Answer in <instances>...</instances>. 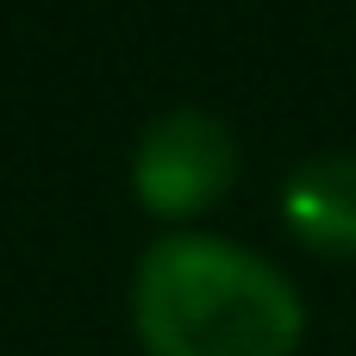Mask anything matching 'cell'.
I'll use <instances>...</instances> for the list:
<instances>
[{"instance_id": "6da1fadb", "label": "cell", "mask_w": 356, "mask_h": 356, "mask_svg": "<svg viewBox=\"0 0 356 356\" xmlns=\"http://www.w3.org/2000/svg\"><path fill=\"white\" fill-rule=\"evenodd\" d=\"M131 325L150 356H294L307 313L282 269L188 232L138 257Z\"/></svg>"}, {"instance_id": "7a4b0ae2", "label": "cell", "mask_w": 356, "mask_h": 356, "mask_svg": "<svg viewBox=\"0 0 356 356\" xmlns=\"http://www.w3.org/2000/svg\"><path fill=\"white\" fill-rule=\"evenodd\" d=\"M232 181H238V138L225 119L194 106L150 119L131 150V194L156 219H194L219 207Z\"/></svg>"}, {"instance_id": "3957f363", "label": "cell", "mask_w": 356, "mask_h": 356, "mask_svg": "<svg viewBox=\"0 0 356 356\" xmlns=\"http://www.w3.org/2000/svg\"><path fill=\"white\" fill-rule=\"evenodd\" d=\"M282 225L319 257H356V156L300 163L282 188Z\"/></svg>"}]
</instances>
